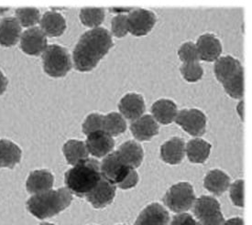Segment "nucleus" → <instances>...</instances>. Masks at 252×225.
<instances>
[{
    "mask_svg": "<svg viewBox=\"0 0 252 225\" xmlns=\"http://www.w3.org/2000/svg\"><path fill=\"white\" fill-rule=\"evenodd\" d=\"M118 153L121 159L131 169H137L141 165L144 153L140 145L137 142L129 140L120 146Z\"/></svg>",
    "mask_w": 252,
    "mask_h": 225,
    "instance_id": "obj_22",
    "label": "nucleus"
},
{
    "mask_svg": "<svg viewBox=\"0 0 252 225\" xmlns=\"http://www.w3.org/2000/svg\"><path fill=\"white\" fill-rule=\"evenodd\" d=\"M230 185V178L226 173L214 169L206 174L204 186L208 192H211L216 196H220L227 191Z\"/></svg>",
    "mask_w": 252,
    "mask_h": 225,
    "instance_id": "obj_24",
    "label": "nucleus"
},
{
    "mask_svg": "<svg viewBox=\"0 0 252 225\" xmlns=\"http://www.w3.org/2000/svg\"><path fill=\"white\" fill-rule=\"evenodd\" d=\"M223 225H244V222L241 218H232L228 220L226 223H224Z\"/></svg>",
    "mask_w": 252,
    "mask_h": 225,
    "instance_id": "obj_39",
    "label": "nucleus"
},
{
    "mask_svg": "<svg viewBox=\"0 0 252 225\" xmlns=\"http://www.w3.org/2000/svg\"><path fill=\"white\" fill-rule=\"evenodd\" d=\"M126 129V123L124 117L118 112H110L104 115L103 118V132L110 137H118Z\"/></svg>",
    "mask_w": 252,
    "mask_h": 225,
    "instance_id": "obj_28",
    "label": "nucleus"
},
{
    "mask_svg": "<svg viewBox=\"0 0 252 225\" xmlns=\"http://www.w3.org/2000/svg\"><path fill=\"white\" fill-rule=\"evenodd\" d=\"M122 116L129 121H135L142 116L145 112V102L138 93H127L119 104Z\"/></svg>",
    "mask_w": 252,
    "mask_h": 225,
    "instance_id": "obj_14",
    "label": "nucleus"
},
{
    "mask_svg": "<svg viewBox=\"0 0 252 225\" xmlns=\"http://www.w3.org/2000/svg\"><path fill=\"white\" fill-rule=\"evenodd\" d=\"M80 20L85 26L95 28L105 20V11L100 7H84L80 11Z\"/></svg>",
    "mask_w": 252,
    "mask_h": 225,
    "instance_id": "obj_29",
    "label": "nucleus"
},
{
    "mask_svg": "<svg viewBox=\"0 0 252 225\" xmlns=\"http://www.w3.org/2000/svg\"><path fill=\"white\" fill-rule=\"evenodd\" d=\"M156 23L155 14L143 8H137L127 16V29L136 36H145L150 33Z\"/></svg>",
    "mask_w": 252,
    "mask_h": 225,
    "instance_id": "obj_10",
    "label": "nucleus"
},
{
    "mask_svg": "<svg viewBox=\"0 0 252 225\" xmlns=\"http://www.w3.org/2000/svg\"><path fill=\"white\" fill-rule=\"evenodd\" d=\"M186 155V145L184 139L173 138L160 147V158L171 165H178Z\"/></svg>",
    "mask_w": 252,
    "mask_h": 225,
    "instance_id": "obj_18",
    "label": "nucleus"
},
{
    "mask_svg": "<svg viewBox=\"0 0 252 225\" xmlns=\"http://www.w3.org/2000/svg\"><path fill=\"white\" fill-rule=\"evenodd\" d=\"M230 198L234 205L244 207V180L239 179L230 187Z\"/></svg>",
    "mask_w": 252,
    "mask_h": 225,
    "instance_id": "obj_35",
    "label": "nucleus"
},
{
    "mask_svg": "<svg viewBox=\"0 0 252 225\" xmlns=\"http://www.w3.org/2000/svg\"><path fill=\"white\" fill-rule=\"evenodd\" d=\"M217 79L226 93L234 99H241L244 95V69L240 61L231 56L219 58L214 66Z\"/></svg>",
    "mask_w": 252,
    "mask_h": 225,
    "instance_id": "obj_4",
    "label": "nucleus"
},
{
    "mask_svg": "<svg viewBox=\"0 0 252 225\" xmlns=\"http://www.w3.org/2000/svg\"><path fill=\"white\" fill-rule=\"evenodd\" d=\"M103 118L104 115L93 112L89 114L85 120L83 124V132L85 133L87 136L92 134V133L97 132V131H102L103 129Z\"/></svg>",
    "mask_w": 252,
    "mask_h": 225,
    "instance_id": "obj_33",
    "label": "nucleus"
},
{
    "mask_svg": "<svg viewBox=\"0 0 252 225\" xmlns=\"http://www.w3.org/2000/svg\"><path fill=\"white\" fill-rule=\"evenodd\" d=\"M116 195V185L102 177L97 186L88 193L86 198L95 209L105 208L112 203Z\"/></svg>",
    "mask_w": 252,
    "mask_h": 225,
    "instance_id": "obj_12",
    "label": "nucleus"
},
{
    "mask_svg": "<svg viewBox=\"0 0 252 225\" xmlns=\"http://www.w3.org/2000/svg\"><path fill=\"white\" fill-rule=\"evenodd\" d=\"M17 20L22 27H32L40 21V10L35 7H20L16 10Z\"/></svg>",
    "mask_w": 252,
    "mask_h": 225,
    "instance_id": "obj_30",
    "label": "nucleus"
},
{
    "mask_svg": "<svg viewBox=\"0 0 252 225\" xmlns=\"http://www.w3.org/2000/svg\"><path fill=\"white\" fill-rule=\"evenodd\" d=\"M153 118L161 125H169L173 123L177 115V106L169 99H160L155 102L152 106Z\"/></svg>",
    "mask_w": 252,
    "mask_h": 225,
    "instance_id": "obj_23",
    "label": "nucleus"
},
{
    "mask_svg": "<svg viewBox=\"0 0 252 225\" xmlns=\"http://www.w3.org/2000/svg\"><path fill=\"white\" fill-rule=\"evenodd\" d=\"M63 150L68 164L72 166L88 159L89 155L86 143L79 140H69L64 144Z\"/></svg>",
    "mask_w": 252,
    "mask_h": 225,
    "instance_id": "obj_27",
    "label": "nucleus"
},
{
    "mask_svg": "<svg viewBox=\"0 0 252 225\" xmlns=\"http://www.w3.org/2000/svg\"><path fill=\"white\" fill-rule=\"evenodd\" d=\"M193 214L201 225H223L225 223L219 201L210 196H201L194 201Z\"/></svg>",
    "mask_w": 252,
    "mask_h": 225,
    "instance_id": "obj_7",
    "label": "nucleus"
},
{
    "mask_svg": "<svg viewBox=\"0 0 252 225\" xmlns=\"http://www.w3.org/2000/svg\"><path fill=\"white\" fill-rule=\"evenodd\" d=\"M132 169L126 165L121 159L118 151L110 153L107 157L103 159L100 165L101 175L104 179L118 185L126 179L127 174Z\"/></svg>",
    "mask_w": 252,
    "mask_h": 225,
    "instance_id": "obj_8",
    "label": "nucleus"
},
{
    "mask_svg": "<svg viewBox=\"0 0 252 225\" xmlns=\"http://www.w3.org/2000/svg\"><path fill=\"white\" fill-rule=\"evenodd\" d=\"M51 225V224H48V223H43V224H41V225Z\"/></svg>",
    "mask_w": 252,
    "mask_h": 225,
    "instance_id": "obj_42",
    "label": "nucleus"
},
{
    "mask_svg": "<svg viewBox=\"0 0 252 225\" xmlns=\"http://www.w3.org/2000/svg\"><path fill=\"white\" fill-rule=\"evenodd\" d=\"M112 35L104 28L83 34L73 50V64L79 72H90L113 47Z\"/></svg>",
    "mask_w": 252,
    "mask_h": 225,
    "instance_id": "obj_1",
    "label": "nucleus"
},
{
    "mask_svg": "<svg viewBox=\"0 0 252 225\" xmlns=\"http://www.w3.org/2000/svg\"><path fill=\"white\" fill-rule=\"evenodd\" d=\"M138 181H139V175L137 171L132 169L127 174L126 179H124L120 184H118V187L122 190H128V189L134 188L135 186L137 185Z\"/></svg>",
    "mask_w": 252,
    "mask_h": 225,
    "instance_id": "obj_36",
    "label": "nucleus"
},
{
    "mask_svg": "<svg viewBox=\"0 0 252 225\" xmlns=\"http://www.w3.org/2000/svg\"><path fill=\"white\" fill-rule=\"evenodd\" d=\"M111 29L112 33L117 38L125 37L128 29H127V16L124 14H120L114 17L111 21Z\"/></svg>",
    "mask_w": 252,
    "mask_h": 225,
    "instance_id": "obj_34",
    "label": "nucleus"
},
{
    "mask_svg": "<svg viewBox=\"0 0 252 225\" xmlns=\"http://www.w3.org/2000/svg\"><path fill=\"white\" fill-rule=\"evenodd\" d=\"M73 200L72 193L68 189L50 190L46 192L35 194L27 201L29 212L40 220L51 218L68 208Z\"/></svg>",
    "mask_w": 252,
    "mask_h": 225,
    "instance_id": "obj_3",
    "label": "nucleus"
},
{
    "mask_svg": "<svg viewBox=\"0 0 252 225\" xmlns=\"http://www.w3.org/2000/svg\"><path fill=\"white\" fill-rule=\"evenodd\" d=\"M44 72L53 78L64 77L72 69V60L66 49L59 45H50L42 53Z\"/></svg>",
    "mask_w": 252,
    "mask_h": 225,
    "instance_id": "obj_5",
    "label": "nucleus"
},
{
    "mask_svg": "<svg viewBox=\"0 0 252 225\" xmlns=\"http://www.w3.org/2000/svg\"><path fill=\"white\" fill-rule=\"evenodd\" d=\"M243 105L244 103L243 102H240L238 106V111H239V116L243 119Z\"/></svg>",
    "mask_w": 252,
    "mask_h": 225,
    "instance_id": "obj_40",
    "label": "nucleus"
},
{
    "mask_svg": "<svg viewBox=\"0 0 252 225\" xmlns=\"http://www.w3.org/2000/svg\"><path fill=\"white\" fill-rule=\"evenodd\" d=\"M195 195L192 185L188 182H180L172 186L163 197V203L172 212L180 213L192 208Z\"/></svg>",
    "mask_w": 252,
    "mask_h": 225,
    "instance_id": "obj_6",
    "label": "nucleus"
},
{
    "mask_svg": "<svg viewBox=\"0 0 252 225\" xmlns=\"http://www.w3.org/2000/svg\"><path fill=\"white\" fill-rule=\"evenodd\" d=\"M53 174L48 170H35L31 173L27 180V191L31 194H40L52 190L53 186Z\"/></svg>",
    "mask_w": 252,
    "mask_h": 225,
    "instance_id": "obj_20",
    "label": "nucleus"
},
{
    "mask_svg": "<svg viewBox=\"0 0 252 225\" xmlns=\"http://www.w3.org/2000/svg\"><path fill=\"white\" fill-rule=\"evenodd\" d=\"M20 48L28 55L38 56L46 50V35L40 28H31L21 35Z\"/></svg>",
    "mask_w": 252,
    "mask_h": 225,
    "instance_id": "obj_11",
    "label": "nucleus"
},
{
    "mask_svg": "<svg viewBox=\"0 0 252 225\" xmlns=\"http://www.w3.org/2000/svg\"><path fill=\"white\" fill-rule=\"evenodd\" d=\"M170 216L163 206L152 203L141 212L135 225H169Z\"/></svg>",
    "mask_w": 252,
    "mask_h": 225,
    "instance_id": "obj_17",
    "label": "nucleus"
},
{
    "mask_svg": "<svg viewBox=\"0 0 252 225\" xmlns=\"http://www.w3.org/2000/svg\"><path fill=\"white\" fill-rule=\"evenodd\" d=\"M183 77L189 83H195L202 79L204 70L199 62L184 63L180 68Z\"/></svg>",
    "mask_w": 252,
    "mask_h": 225,
    "instance_id": "obj_31",
    "label": "nucleus"
},
{
    "mask_svg": "<svg viewBox=\"0 0 252 225\" xmlns=\"http://www.w3.org/2000/svg\"><path fill=\"white\" fill-rule=\"evenodd\" d=\"M178 56L180 60L184 63H191V62H199L200 58L198 52L195 44L191 41L184 43L180 47L178 51Z\"/></svg>",
    "mask_w": 252,
    "mask_h": 225,
    "instance_id": "obj_32",
    "label": "nucleus"
},
{
    "mask_svg": "<svg viewBox=\"0 0 252 225\" xmlns=\"http://www.w3.org/2000/svg\"><path fill=\"white\" fill-rule=\"evenodd\" d=\"M175 122L192 137H201L206 133V115L198 109L181 110L177 112Z\"/></svg>",
    "mask_w": 252,
    "mask_h": 225,
    "instance_id": "obj_9",
    "label": "nucleus"
},
{
    "mask_svg": "<svg viewBox=\"0 0 252 225\" xmlns=\"http://www.w3.org/2000/svg\"><path fill=\"white\" fill-rule=\"evenodd\" d=\"M101 179L100 163L93 159L80 161L64 176L67 189L79 198H86L87 194L99 183Z\"/></svg>",
    "mask_w": 252,
    "mask_h": 225,
    "instance_id": "obj_2",
    "label": "nucleus"
},
{
    "mask_svg": "<svg viewBox=\"0 0 252 225\" xmlns=\"http://www.w3.org/2000/svg\"><path fill=\"white\" fill-rule=\"evenodd\" d=\"M21 150L13 142L1 139L0 140V168L13 169L20 163Z\"/></svg>",
    "mask_w": 252,
    "mask_h": 225,
    "instance_id": "obj_26",
    "label": "nucleus"
},
{
    "mask_svg": "<svg viewBox=\"0 0 252 225\" xmlns=\"http://www.w3.org/2000/svg\"><path fill=\"white\" fill-rule=\"evenodd\" d=\"M133 137L139 141H149L159 134V126L150 114H145L133 121L130 125Z\"/></svg>",
    "mask_w": 252,
    "mask_h": 225,
    "instance_id": "obj_16",
    "label": "nucleus"
},
{
    "mask_svg": "<svg viewBox=\"0 0 252 225\" xmlns=\"http://www.w3.org/2000/svg\"><path fill=\"white\" fill-rule=\"evenodd\" d=\"M21 35V26L19 20L12 17L0 21V45L12 47L18 43Z\"/></svg>",
    "mask_w": 252,
    "mask_h": 225,
    "instance_id": "obj_19",
    "label": "nucleus"
},
{
    "mask_svg": "<svg viewBox=\"0 0 252 225\" xmlns=\"http://www.w3.org/2000/svg\"><path fill=\"white\" fill-rule=\"evenodd\" d=\"M171 225H201L188 213H182L173 216Z\"/></svg>",
    "mask_w": 252,
    "mask_h": 225,
    "instance_id": "obj_37",
    "label": "nucleus"
},
{
    "mask_svg": "<svg viewBox=\"0 0 252 225\" xmlns=\"http://www.w3.org/2000/svg\"><path fill=\"white\" fill-rule=\"evenodd\" d=\"M7 80L5 75L0 71V95H2L7 90Z\"/></svg>",
    "mask_w": 252,
    "mask_h": 225,
    "instance_id": "obj_38",
    "label": "nucleus"
},
{
    "mask_svg": "<svg viewBox=\"0 0 252 225\" xmlns=\"http://www.w3.org/2000/svg\"><path fill=\"white\" fill-rule=\"evenodd\" d=\"M211 150V145L204 139H194L190 140L186 145V152L190 162L202 164L208 159Z\"/></svg>",
    "mask_w": 252,
    "mask_h": 225,
    "instance_id": "obj_25",
    "label": "nucleus"
},
{
    "mask_svg": "<svg viewBox=\"0 0 252 225\" xmlns=\"http://www.w3.org/2000/svg\"><path fill=\"white\" fill-rule=\"evenodd\" d=\"M40 29L50 37H59L66 29V21L60 13L48 11L40 20Z\"/></svg>",
    "mask_w": 252,
    "mask_h": 225,
    "instance_id": "obj_21",
    "label": "nucleus"
},
{
    "mask_svg": "<svg viewBox=\"0 0 252 225\" xmlns=\"http://www.w3.org/2000/svg\"><path fill=\"white\" fill-rule=\"evenodd\" d=\"M9 10V8H0V15L5 13Z\"/></svg>",
    "mask_w": 252,
    "mask_h": 225,
    "instance_id": "obj_41",
    "label": "nucleus"
},
{
    "mask_svg": "<svg viewBox=\"0 0 252 225\" xmlns=\"http://www.w3.org/2000/svg\"><path fill=\"white\" fill-rule=\"evenodd\" d=\"M87 150L94 157L103 158L107 154L112 152L115 146V141L106 133L103 131L92 133L87 136Z\"/></svg>",
    "mask_w": 252,
    "mask_h": 225,
    "instance_id": "obj_13",
    "label": "nucleus"
},
{
    "mask_svg": "<svg viewBox=\"0 0 252 225\" xmlns=\"http://www.w3.org/2000/svg\"><path fill=\"white\" fill-rule=\"evenodd\" d=\"M195 46L200 60L205 61L217 60L222 53L221 42L213 34L206 33L200 36Z\"/></svg>",
    "mask_w": 252,
    "mask_h": 225,
    "instance_id": "obj_15",
    "label": "nucleus"
}]
</instances>
